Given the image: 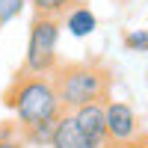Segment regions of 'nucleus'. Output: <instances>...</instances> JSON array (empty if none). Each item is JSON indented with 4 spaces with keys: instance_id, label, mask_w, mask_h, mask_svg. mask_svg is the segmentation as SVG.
Here are the masks:
<instances>
[{
    "instance_id": "obj_1",
    "label": "nucleus",
    "mask_w": 148,
    "mask_h": 148,
    "mask_svg": "<svg viewBox=\"0 0 148 148\" xmlns=\"http://www.w3.org/2000/svg\"><path fill=\"white\" fill-rule=\"evenodd\" d=\"M3 104L12 110L18 130H27L42 121H56L62 116L59 98L51 77H36V74H15L12 83L3 92Z\"/></svg>"
},
{
    "instance_id": "obj_2",
    "label": "nucleus",
    "mask_w": 148,
    "mask_h": 148,
    "mask_svg": "<svg viewBox=\"0 0 148 148\" xmlns=\"http://www.w3.org/2000/svg\"><path fill=\"white\" fill-rule=\"evenodd\" d=\"M51 80H53L62 113H71L83 104L107 101L110 86H113V74L101 62H65V65L53 68Z\"/></svg>"
},
{
    "instance_id": "obj_3",
    "label": "nucleus",
    "mask_w": 148,
    "mask_h": 148,
    "mask_svg": "<svg viewBox=\"0 0 148 148\" xmlns=\"http://www.w3.org/2000/svg\"><path fill=\"white\" fill-rule=\"evenodd\" d=\"M59 36H62V24H59L56 18H39V15H33L21 74L51 77L53 68L59 65Z\"/></svg>"
},
{
    "instance_id": "obj_4",
    "label": "nucleus",
    "mask_w": 148,
    "mask_h": 148,
    "mask_svg": "<svg viewBox=\"0 0 148 148\" xmlns=\"http://www.w3.org/2000/svg\"><path fill=\"white\" fill-rule=\"evenodd\" d=\"M104 125H107V142H136L142 133L139 113L119 98L104 101Z\"/></svg>"
},
{
    "instance_id": "obj_5",
    "label": "nucleus",
    "mask_w": 148,
    "mask_h": 148,
    "mask_svg": "<svg viewBox=\"0 0 148 148\" xmlns=\"http://www.w3.org/2000/svg\"><path fill=\"white\" fill-rule=\"evenodd\" d=\"M74 125L80 127V133L86 139H92L98 148L107 142V125H104V101L101 104H83L77 110H71Z\"/></svg>"
},
{
    "instance_id": "obj_6",
    "label": "nucleus",
    "mask_w": 148,
    "mask_h": 148,
    "mask_svg": "<svg viewBox=\"0 0 148 148\" xmlns=\"http://www.w3.org/2000/svg\"><path fill=\"white\" fill-rule=\"evenodd\" d=\"M51 148H98L92 139H86L80 127L74 125V119L71 113H62L56 119V125H53V133H51V142H47Z\"/></svg>"
},
{
    "instance_id": "obj_7",
    "label": "nucleus",
    "mask_w": 148,
    "mask_h": 148,
    "mask_svg": "<svg viewBox=\"0 0 148 148\" xmlns=\"http://www.w3.org/2000/svg\"><path fill=\"white\" fill-rule=\"evenodd\" d=\"M59 24H62V30H68V36H74V39H89V36L98 30V15L89 9V6H71L62 18H59Z\"/></svg>"
},
{
    "instance_id": "obj_8",
    "label": "nucleus",
    "mask_w": 148,
    "mask_h": 148,
    "mask_svg": "<svg viewBox=\"0 0 148 148\" xmlns=\"http://www.w3.org/2000/svg\"><path fill=\"white\" fill-rule=\"evenodd\" d=\"M80 0H27V6L36 12L39 18H62L71 6H77Z\"/></svg>"
},
{
    "instance_id": "obj_9",
    "label": "nucleus",
    "mask_w": 148,
    "mask_h": 148,
    "mask_svg": "<svg viewBox=\"0 0 148 148\" xmlns=\"http://www.w3.org/2000/svg\"><path fill=\"white\" fill-rule=\"evenodd\" d=\"M56 121H42V125H33L27 130H21V142L24 145H47L51 142V133H53Z\"/></svg>"
},
{
    "instance_id": "obj_10",
    "label": "nucleus",
    "mask_w": 148,
    "mask_h": 148,
    "mask_svg": "<svg viewBox=\"0 0 148 148\" xmlns=\"http://www.w3.org/2000/svg\"><path fill=\"white\" fill-rule=\"evenodd\" d=\"M125 51L148 53V30H127L125 33Z\"/></svg>"
},
{
    "instance_id": "obj_11",
    "label": "nucleus",
    "mask_w": 148,
    "mask_h": 148,
    "mask_svg": "<svg viewBox=\"0 0 148 148\" xmlns=\"http://www.w3.org/2000/svg\"><path fill=\"white\" fill-rule=\"evenodd\" d=\"M24 9H27V0H0V24L15 21Z\"/></svg>"
},
{
    "instance_id": "obj_12",
    "label": "nucleus",
    "mask_w": 148,
    "mask_h": 148,
    "mask_svg": "<svg viewBox=\"0 0 148 148\" xmlns=\"http://www.w3.org/2000/svg\"><path fill=\"white\" fill-rule=\"evenodd\" d=\"M0 148H24L21 136H15L12 127H0Z\"/></svg>"
},
{
    "instance_id": "obj_13",
    "label": "nucleus",
    "mask_w": 148,
    "mask_h": 148,
    "mask_svg": "<svg viewBox=\"0 0 148 148\" xmlns=\"http://www.w3.org/2000/svg\"><path fill=\"white\" fill-rule=\"evenodd\" d=\"M101 148H139L136 142H104Z\"/></svg>"
},
{
    "instance_id": "obj_14",
    "label": "nucleus",
    "mask_w": 148,
    "mask_h": 148,
    "mask_svg": "<svg viewBox=\"0 0 148 148\" xmlns=\"http://www.w3.org/2000/svg\"><path fill=\"white\" fill-rule=\"evenodd\" d=\"M136 145H139V148H148V127H142V133H139Z\"/></svg>"
},
{
    "instance_id": "obj_15",
    "label": "nucleus",
    "mask_w": 148,
    "mask_h": 148,
    "mask_svg": "<svg viewBox=\"0 0 148 148\" xmlns=\"http://www.w3.org/2000/svg\"><path fill=\"white\" fill-rule=\"evenodd\" d=\"M0 30H3V24H0Z\"/></svg>"
}]
</instances>
